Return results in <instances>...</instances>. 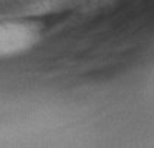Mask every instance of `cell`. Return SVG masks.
<instances>
[{
    "label": "cell",
    "instance_id": "1",
    "mask_svg": "<svg viewBox=\"0 0 154 148\" xmlns=\"http://www.w3.org/2000/svg\"><path fill=\"white\" fill-rule=\"evenodd\" d=\"M37 32L24 23L0 22V56L24 51L34 44Z\"/></svg>",
    "mask_w": 154,
    "mask_h": 148
}]
</instances>
